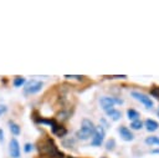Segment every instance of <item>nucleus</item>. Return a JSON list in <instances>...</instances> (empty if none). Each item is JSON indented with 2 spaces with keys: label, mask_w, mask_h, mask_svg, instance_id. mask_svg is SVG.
<instances>
[{
  "label": "nucleus",
  "mask_w": 159,
  "mask_h": 158,
  "mask_svg": "<svg viewBox=\"0 0 159 158\" xmlns=\"http://www.w3.org/2000/svg\"><path fill=\"white\" fill-rule=\"evenodd\" d=\"M123 103V100L120 98H117V97H109V96H104L99 100V105L102 107V109L104 111H108L111 108H113L114 105H122Z\"/></svg>",
  "instance_id": "7ed1b4c3"
},
{
  "label": "nucleus",
  "mask_w": 159,
  "mask_h": 158,
  "mask_svg": "<svg viewBox=\"0 0 159 158\" xmlns=\"http://www.w3.org/2000/svg\"><path fill=\"white\" fill-rule=\"evenodd\" d=\"M127 117L132 122L133 121H137V119H139V112L135 111V109H133V108H129V109H127Z\"/></svg>",
  "instance_id": "9b49d317"
},
{
  "label": "nucleus",
  "mask_w": 159,
  "mask_h": 158,
  "mask_svg": "<svg viewBox=\"0 0 159 158\" xmlns=\"http://www.w3.org/2000/svg\"><path fill=\"white\" fill-rule=\"evenodd\" d=\"M150 95L159 100V87H154V88L150 91Z\"/></svg>",
  "instance_id": "f3484780"
},
{
  "label": "nucleus",
  "mask_w": 159,
  "mask_h": 158,
  "mask_svg": "<svg viewBox=\"0 0 159 158\" xmlns=\"http://www.w3.org/2000/svg\"><path fill=\"white\" fill-rule=\"evenodd\" d=\"M6 111H7L6 106H5V105H0V116H1V114H4Z\"/></svg>",
  "instance_id": "6ab92c4d"
},
{
  "label": "nucleus",
  "mask_w": 159,
  "mask_h": 158,
  "mask_svg": "<svg viewBox=\"0 0 159 158\" xmlns=\"http://www.w3.org/2000/svg\"><path fill=\"white\" fill-rule=\"evenodd\" d=\"M4 141V131L0 128V142H2Z\"/></svg>",
  "instance_id": "4be33fe9"
},
{
  "label": "nucleus",
  "mask_w": 159,
  "mask_h": 158,
  "mask_svg": "<svg viewBox=\"0 0 159 158\" xmlns=\"http://www.w3.org/2000/svg\"><path fill=\"white\" fill-rule=\"evenodd\" d=\"M104 136H106V131L102 126H98L96 127L94 129V134H93V138L91 141V144L94 146V147H98L103 143V139H104Z\"/></svg>",
  "instance_id": "39448f33"
},
{
  "label": "nucleus",
  "mask_w": 159,
  "mask_h": 158,
  "mask_svg": "<svg viewBox=\"0 0 159 158\" xmlns=\"http://www.w3.org/2000/svg\"><path fill=\"white\" fill-rule=\"evenodd\" d=\"M152 153H154V154H159V148H157V149H153V151H152Z\"/></svg>",
  "instance_id": "5701e85b"
},
{
  "label": "nucleus",
  "mask_w": 159,
  "mask_h": 158,
  "mask_svg": "<svg viewBox=\"0 0 159 158\" xmlns=\"http://www.w3.org/2000/svg\"><path fill=\"white\" fill-rule=\"evenodd\" d=\"M111 77H112V78H125L127 76H125V75H120V76L118 75V76H111Z\"/></svg>",
  "instance_id": "412c9836"
},
{
  "label": "nucleus",
  "mask_w": 159,
  "mask_h": 158,
  "mask_svg": "<svg viewBox=\"0 0 159 158\" xmlns=\"http://www.w3.org/2000/svg\"><path fill=\"white\" fill-rule=\"evenodd\" d=\"M145 143H147V144H150V146H159V137H157V136L147 137Z\"/></svg>",
  "instance_id": "ddd939ff"
},
{
  "label": "nucleus",
  "mask_w": 159,
  "mask_h": 158,
  "mask_svg": "<svg viewBox=\"0 0 159 158\" xmlns=\"http://www.w3.org/2000/svg\"><path fill=\"white\" fill-rule=\"evenodd\" d=\"M118 133L120 134L122 139H123V141H127V142L133 141V138H134V136H133V133L130 132V129H128V128L124 127V126H120V127L118 128Z\"/></svg>",
  "instance_id": "6e6552de"
},
{
  "label": "nucleus",
  "mask_w": 159,
  "mask_h": 158,
  "mask_svg": "<svg viewBox=\"0 0 159 158\" xmlns=\"http://www.w3.org/2000/svg\"><path fill=\"white\" fill-rule=\"evenodd\" d=\"M9 153L12 158H19L20 157V146H19V142L12 138L9 143Z\"/></svg>",
  "instance_id": "0eeeda50"
},
{
  "label": "nucleus",
  "mask_w": 159,
  "mask_h": 158,
  "mask_svg": "<svg viewBox=\"0 0 159 158\" xmlns=\"http://www.w3.org/2000/svg\"><path fill=\"white\" fill-rule=\"evenodd\" d=\"M39 152L41 154L48 156L51 158H63L65 154L57 148V146L53 143L51 138H45L42 142L39 143Z\"/></svg>",
  "instance_id": "f257e3e1"
},
{
  "label": "nucleus",
  "mask_w": 159,
  "mask_h": 158,
  "mask_svg": "<svg viewBox=\"0 0 159 158\" xmlns=\"http://www.w3.org/2000/svg\"><path fill=\"white\" fill-rule=\"evenodd\" d=\"M158 116H159V109H158Z\"/></svg>",
  "instance_id": "b1692460"
},
{
  "label": "nucleus",
  "mask_w": 159,
  "mask_h": 158,
  "mask_svg": "<svg viewBox=\"0 0 159 158\" xmlns=\"http://www.w3.org/2000/svg\"><path fill=\"white\" fill-rule=\"evenodd\" d=\"M142 127H143V122L140 119H137V121L130 122V128L132 129H140Z\"/></svg>",
  "instance_id": "2eb2a0df"
},
{
  "label": "nucleus",
  "mask_w": 159,
  "mask_h": 158,
  "mask_svg": "<svg viewBox=\"0 0 159 158\" xmlns=\"http://www.w3.org/2000/svg\"><path fill=\"white\" fill-rule=\"evenodd\" d=\"M144 126H145L148 132H155L159 128V123L157 121H154V119H147L144 122Z\"/></svg>",
  "instance_id": "1a4fd4ad"
},
{
  "label": "nucleus",
  "mask_w": 159,
  "mask_h": 158,
  "mask_svg": "<svg viewBox=\"0 0 159 158\" xmlns=\"http://www.w3.org/2000/svg\"><path fill=\"white\" fill-rule=\"evenodd\" d=\"M94 129H96V126L93 124L92 121L83 119L82 121V124H81V128L76 132V137L78 139L86 141V139H88L89 137H92L94 134Z\"/></svg>",
  "instance_id": "f03ea898"
},
{
  "label": "nucleus",
  "mask_w": 159,
  "mask_h": 158,
  "mask_svg": "<svg viewBox=\"0 0 159 158\" xmlns=\"http://www.w3.org/2000/svg\"><path fill=\"white\" fill-rule=\"evenodd\" d=\"M24 149H25V152H27V153H29L30 151H32V144H30V143H26Z\"/></svg>",
  "instance_id": "a211bd4d"
},
{
  "label": "nucleus",
  "mask_w": 159,
  "mask_h": 158,
  "mask_svg": "<svg viewBox=\"0 0 159 158\" xmlns=\"http://www.w3.org/2000/svg\"><path fill=\"white\" fill-rule=\"evenodd\" d=\"M132 97H134L137 101L142 102V103H143L148 109L153 108V101H152V100H150V97H148L147 95H144V93H142V92L133 91V92H132Z\"/></svg>",
  "instance_id": "423d86ee"
},
{
  "label": "nucleus",
  "mask_w": 159,
  "mask_h": 158,
  "mask_svg": "<svg viewBox=\"0 0 159 158\" xmlns=\"http://www.w3.org/2000/svg\"><path fill=\"white\" fill-rule=\"evenodd\" d=\"M12 83H14V86H15V87H21V86L25 83V78H24V77H21V76H17V77H15V78H14Z\"/></svg>",
  "instance_id": "4468645a"
},
{
  "label": "nucleus",
  "mask_w": 159,
  "mask_h": 158,
  "mask_svg": "<svg viewBox=\"0 0 159 158\" xmlns=\"http://www.w3.org/2000/svg\"><path fill=\"white\" fill-rule=\"evenodd\" d=\"M106 113H107V116H108L111 119H113V121H118V119H120V117H122L120 111H118V109H116V108H111V109L106 111Z\"/></svg>",
  "instance_id": "9d476101"
},
{
  "label": "nucleus",
  "mask_w": 159,
  "mask_h": 158,
  "mask_svg": "<svg viewBox=\"0 0 159 158\" xmlns=\"http://www.w3.org/2000/svg\"><path fill=\"white\" fill-rule=\"evenodd\" d=\"M114 146H116V141L112 138V139L107 141V143H106V149H107V151H112V149L114 148Z\"/></svg>",
  "instance_id": "dca6fc26"
},
{
  "label": "nucleus",
  "mask_w": 159,
  "mask_h": 158,
  "mask_svg": "<svg viewBox=\"0 0 159 158\" xmlns=\"http://www.w3.org/2000/svg\"><path fill=\"white\" fill-rule=\"evenodd\" d=\"M43 83L41 81H37V80H31L26 83V86L24 87V92L26 95H32V93H36L39 91H41Z\"/></svg>",
  "instance_id": "20e7f679"
},
{
  "label": "nucleus",
  "mask_w": 159,
  "mask_h": 158,
  "mask_svg": "<svg viewBox=\"0 0 159 158\" xmlns=\"http://www.w3.org/2000/svg\"><path fill=\"white\" fill-rule=\"evenodd\" d=\"M65 77H66V78H77V80H81V78H82V76H78V75H77V76H75V75H71V76H70V75H66Z\"/></svg>",
  "instance_id": "aec40b11"
},
{
  "label": "nucleus",
  "mask_w": 159,
  "mask_h": 158,
  "mask_svg": "<svg viewBox=\"0 0 159 158\" xmlns=\"http://www.w3.org/2000/svg\"><path fill=\"white\" fill-rule=\"evenodd\" d=\"M9 128H10V131H11V133H14V134H20V132H21V129H20V126L19 124H16L15 122H12V121H9Z\"/></svg>",
  "instance_id": "f8f14e48"
}]
</instances>
